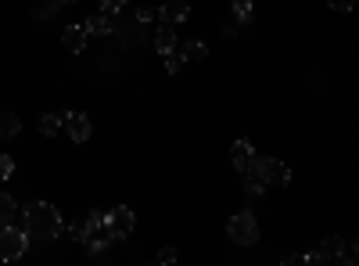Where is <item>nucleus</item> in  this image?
Segmentation results:
<instances>
[{
  "label": "nucleus",
  "mask_w": 359,
  "mask_h": 266,
  "mask_svg": "<svg viewBox=\"0 0 359 266\" xmlns=\"http://www.w3.org/2000/svg\"><path fill=\"white\" fill-rule=\"evenodd\" d=\"M151 18H155V8H140L137 11V22H151Z\"/></svg>",
  "instance_id": "obj_28"
},
{
  "label": "nucleus",
  "mask_w": 359,
  "mask_h": 266,
  "mask_svg": "<svg viewBox=\"0 0 359 266\" xmlns=\"http://www.w3.org/2000/svg\"><path fill=\"white\" fill-rule=\"evenodd\" d=\"M62 213L47 201H33L29 209L22 213V230L29 234V241H54L62 234Z\"/></svg>",
  "instance_id": "obj_1"
},
{
  "label": "nucleus",
  "mask_w": 359,
  "mask_h": 266,
  "mask_svg": "<svg viewBox=\"0 0 359 266\" xmlns=\"http://www.w3.org/2000/svg\"><path fill=\"white\" fill-rule=\"evenodd\" d=\"M57 4H76V0H57Z\"/></svg>",
  "instance_id": "obj_30"
},
{
  "label": "nucleus",
  "mask_w": 359,
  "mask_h": 266,
  "mask_svg": "<svg viewBox=\"0 0 359 266\" xmlns=\"http://www.w3.org/2000/svg\"><path fill=\"white\" fill-rule=\"evenodd\" d=\"M22 130V119L15 112H0V140H15Z\"/></svg>",
  "instance_id": "obj_13"
},
{
  "label": "nucleus",
  "mask_w": 359,
  "mask_h": 266,
  "mask_svg": "<svg viewBox=\"0 0 359 266\" xmlns=\"http://www.w3.org/2000/svg\"><path fill=\"white\" fill-rule=\"evenodd\" d=\"M230 155H233V166L241 169V173H252V162H255V147H252V140H237V144L230 147Z\"/></svg>",
  "instance_id": "obj_11"
},
{
  "label": "nucleus",
  "mask_w": 359,
  "mask_h": 266,
  "mask_svg": "<svg viewBox=\"0 0 359 266\" xmlns=\"http://www.w3.org/2000/svg\"><path fill=\"white\" fill-rule=\"evenodd\" d=\"M176 44H180V40H176V33H172V25L162 22L158 36H155V51H158V54H169V51H176Z\"/></svg>",
  "instance_id": "obj_17"
},
{
  "label": "nucleus",
  "mask_w": 359,
  "mask_h": 266,
  "mask_svg": "<svg viewBox=\"0 0 359 266\" xmlns=\"http://www.w3.org/2000/svg\"><path fill=\"white\" fill-rule=\"evenodd\" d=\"M180 58H184V62H205V58H208V47L201 44V40H187L184 47H180Z\"/></svg>",
  "instance_id": "obj_14"
},
{
  "label": "nucleus",
  "mask_w": 359,
  "mask_h": 266,
  "mask_svg": "<svg viewBox=\"0 0 359 266\" xmlns=\"http://www.w3.org/2000/svg\"><path fill=\"white\" fill-rule=\"evenodd\" d=\"M320 259L352 266L355 262V241H345V238H338V234H331V238H323V245H320Z\"/></svg>",
  "instance_id": "obj_5"
},
{
  "label": "nucleus",
  "mask_w": 359,
  "mask_h": 266,
  "mask_svg": "<svg viewBox=\"0 0 359 266\" xmlns=\"http://www.w3.org/2000/svg\"><path fill=\"white\" fill-rule=\"evenodd\" d=\"M72 238L79 245H86L90 252H101L115 241V234L108 227V213H90L83 223H72Z\"/></svg>",
  "instance_id": "obj_2"
},
{
  "label": "nucleus",
  "mask_w": 359,
  "mask_h": 266,
  "mask_svg": "<svg viewBox=\"0 0 359 266\" xmlns=\"http://www.w3.org/2000/svg\"><path fill=\"white\" fill-rule=\"evenodd\" d=\"M262 191H266V184L259 180L255 173H248V180H245V194H248V198H259Z\"/></svg>",
  "instance_id": "obj_22"
},
{
  "label": "nucleus",
  "mask_w": 359,
  "mask_h": 266,
  "mask_svg": "<svg viewBox=\"0 0 359 266\" xmlns=\"http://www.w3.org/2000/svg\"><path fill=\"white\" fill-rule=\"evenodd\" d=\"M252 15H255V11H252V0H233V18L241 22V25H248Z\"/></svg>",
  "instance_id": "obj_18"
},
{
  "label": "nucleus",
  "mask_w": 359,
  "mask_h": 266,
  "mask_svg": "<svg viewBox=\"0 0 359 266\" xmlns=\"http://www.w3.org/2000/svg\"><path fill=\"white\" fill-rule=\"evenodd\" d=\"M57 8H62V4H57V0H40V8H36V18H40V22H47V18H54V15H57Z\"/></svg>",
  "instance_id": "obj_21"
},
{
  "label": "nucleus",
  "mask_w": 359,
  "mask_h": 266,
  "mask_svg": "<svg viewBox=\"0 0 359 266\" xmlns=\"http://www.w3.org/2000/svg\"><path fill=\"white\" fill-rule=\"evenodd\" d=\"M237 29H241V22H237V18H230V22H223V33H226V36H233V33H237Z\"/></svg>",
  "instance_id": "obj_26"
},
{
  "label": "nucleus",
  "mask_w": 359,
  "mask_h": 266,
  "mask_svg": "<svg viewBox=\"0 0 359 266\" xmlns=\"http://www.w3.org/2000/svg\"><path fill=\"white\" fill-rule=\"evenodd\" d=\"M327 4H331V11H338V15H348L355 8V0H327Z\"/></svg>",
  "instance_id": "obj_25"
},
{
  "label": "nucleus",
  "mask_w": 359,
  "mask_h": 266,
  "mask_svg": "<svg viewBox=\"0 0 359 266\" xmlns=\"http://www.w3.org/2000/svg\"><path fill=\"white\" fill-rule=\"evenodd\" d=\"M165 25H180V22H187V15H191V8L184 4V0H165V4L155 11Z\"/></svg>",
  "instance_id": "obj_10"
},
{
  "label": "nucleus",
  "mask_w": 359,
  "mask_h": 266,
  "mask_svg": "<svg viewBox=\"0 0 359 266\" xmlns=\"http://www.w3.org/2000/svg\"><path fill=\"white\" fill-rule=\"evenodd\" d=\"M226 234H230V241L233 245H255L259 241V223H255V216L252 213H237L230 223H226Z\"/></svg>",
  "instance_id": "obj_4"
},
{
  "label": "nucleus",
  "mask_w": 359,
  "mask_h": 266,
  "mask_svg": "<svg viewBox=\"0 0 359 266\" xmlns=\"http://www.w3.org/2000/svg\"><path fill=\"white\" fill-rule=\"evenodd\" d=\"M15 220H18V201H15L11 194L0 191V227H8V223H15Z\"/></svg>",
  "instance_id": "obj_16"
},
{
  "label": "nucleus",
  "mask_w": 359,
  "mask_h": 266,
  "mask_svg": "<svg viewBox=\"0 0 359 266\" xmlns=\"http://www.w3.org/2000/svg\"><path fill=\"white\" fill-rule=\"evenodd\" d=\"M57 130H62V115H40V133L43 137H54Z\"/></svg>",
  "instance_id": "obj_19"
},
{
  "label": "nucleus",
  "mask_w": 359,
  "mask_h": 266,
  "mask_svg": "<svg viewBox=\"0 0 359 266\" xmlns=\"http://www.w3.org/2000/svg\"><path fill=\"white\" fill-rule=\"evenodd\" d=\"M133 223H137V216H133L130 205H118V209L108 213V227H111V234H115V241L130 238V234H133Z\"/></svg>",
  "instance_id": "obj_7"
},
{
  "label": "nucleus",
  "mask_w": 359,
  "mask_h": 266,
  "mask_svg": "<svg viewBox=\"0 0 359 266\" xmlns=\"http://www.w3.org/2000/svg\"><path fill=\"white\" fill-rule=\"evenodd\" d=\"M302 262H323V259H320V252H306V255H302Z\"/></svg>",
  "instance_id": "obj_29"
},
{
  "label": "nucleus",
  "mask_w": 359,
  "mask_h": 266,
  "mask_svg": "<svg viewBox=\"0 0 359 266\" xmlns=\"http://www.w3.org/2000/svg\"><path fill=\"white\" fill-rule=\"evenodd\" d=\"M252 173L259 176L266 187H269V184H287V180H291V169H287L280 159H255V162H252Z\"/></svg>",
  "instance_id": "obj_6"
},
{
  "label": "nucleus",
  "mask_w": 359,
  "mask_h": 266,
  "mask_svg": "<svg viewBox=\"0 0 359 266\" xmlns=\"http://www.w3.org/2000/svg\"><path fill=\"white\" fill-rule=\"evenodd\" d=\"M25 248H29V234H25L22 227H15V223L0 227V259L15 262V259L25 255Z\"/></svg>",
  "instance_id": "obj_3"
},
{
  "label": "nucleus",
  "mask_w": 359,
  "mask_h": 266,
  "mask_svg": "<svg viewBox=\"0 0 359 266\" xmlns=\"http://www.w3.org/2000/svg\"><path fill=\"white\" fill-rule=\"evenodd\" d=\"M62 126L69 130V137H72L76 144L90 140V133H94V126H90V115H83V112H69V115H62Z\"/></svg>",
  "instance_id": "obj_8"
},
{
  "label": "nucleus",
  "mask_w": 359,
  "mask_h": 266,
  "mask_svg": "<svg viewBox=\"0 0 359 266\" xmlns=\"http://www.w3.org/2000/svg\"><path fill=\"white\" fill-rule=\"evenodd\" d=\"M83 29H86V36H108L111 33V18L108 15H94V18L83 22Z\"/></svg>",
  "instance_id": "obj_15"
},
{
  "label": "nucleus",
  "mask_w": 359,
  "mask_h": 266,
  "mask_svg": "<svg viewBox=\"0 0 359 266\" xmlns=\"http://www.w3.org/2000/svg\"><path fill=\"white\" fill-rule=\"evenodd\" d=\"M130 4V0H101V15L115 18V15H123V8Z\"/></svg>",
  "instance_id": "obj_20"
},
{
  "label": "nucleus",
  "mask_w": 359,
  "mask_h": 266,
  "mask_svg": "<svg viewBox=\"0 0 359 266\" xmlns=\"http://www.w3.org/2000/svg\"><path fill=\"white\" fill-rule=\"evenodd\" d=\"M111 33L123 40V44H140L144 22H137V18H118V22H111Z\"/></svg>",
  "instance_id": "obj_9"
},
{
  "label": "nucleus",
  "mask_w": 359,
  "mask_h": 266,
  "mask_svg": "<svg viewBox=\"0 0 359 266\" xmlns=\"http://www.w3.org/2000/svg\"><path fill=\"white\" fill-rule=\"evenodd\" d=\"M11 173H15V159L11 155H0V184H4Z\"/></svg>",
  "instance_id": "obj_24"
},
{
  "label": "nucleus",
  "mask_w": 359,
  "mask_h": 266,
  "mask_svg": "<svg viewBox=\"0 0 359 266\" xmlns=\"http://www.w3.org/2000/svg\"><path fill=\"white\" fill-rule=\"evenodd\" d=\"M162 58H165V72H169V76H176L180 69H184V58H180L176 51H169V54H162Z\"/></svg>",
  "instance_id": "obj_23"
},
{
  "label": "nucleus",
  "mask_w": 359,
  "mask_h": 266,
  "mask_svg": "<svg viewBox=\"0 0 359 266\" xmlns=\"http://www.w3.org/2000/svg\"><path fill=\"white\" fill-rule=\"evenodd\" d=\"M62 40H65V51H69V54H79V51L86 47V29H83V25H69Z\"/></svg>",
  "instance_id": "obj_12"
},
{
  "label": "nucleus",
  "mask_w": 359,
  "mask_h": 266,
  "mask_svg": "<svg viewBox=\"0 0 359 266\" xmlns=\"http://www.w3.org/2000/svg\"><path fill=\"white\" fill-rule=\"evenodd\" d=\"M158 262H162V266H165V262H176V252H172V248H162V252H158Z\"/></svg>",
  "instance_id": "obj_27"
}]
</instances>
